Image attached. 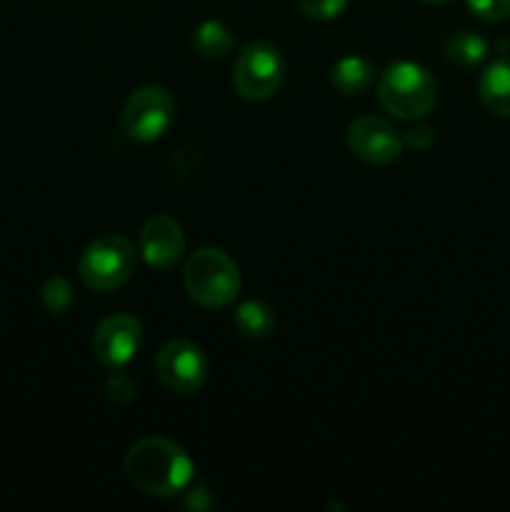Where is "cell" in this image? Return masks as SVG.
Here are the masks:
<instances>
[{
  "label": "cell",
  "instance_id": "6da1fadb",
  "mask_svg": "<svg viewBox=\"0 0 510 512\" xmlns=\"http://www.w3.org/2000/svg\"><path fill=\"white\" fill-rule=\"evenodd\" d=\"M130 483L153 498H173L193 483V460L180 445L165 438H143L125 455Z\"/></svg>",
  "mask_w": 510,
  "mask_h": 512
},
{
  "label": "cell",
  "instance_id": "7a4b0ae2",
  "mask_svg": "<svg viewBox=\"0 0 510 512\" xmlns=\"http://www.w3.org/2000/svg\"><path fill=\"white\" fill-rule=\"evenodd\" d=\"M438 98L435 78L418 63L400 60L385 68L378 83V100L400 120H418L430 113Z\"/></svg>",
  "mask_w": 510,
  "mask_h": 512
},
{
  "label": "cell",
  "instance_id": "3957f363",
  "mask_svg": "<svg viewBox=\"0 0 510 512\" xmlns=\"http://www.w3.org/2000/svg\"><path fill=\"white\" fill-rule=\"evenodd\" d=\"M183 285L190 298L203 308H225L240 293L238 265L223 250L203 248L185 263Z\"/></svg>",
  "mask_w": 510,
  "mask_h": 512
},
{
  "label": "cell",
  "instance_id": "277c9868",
  "mask_svg": "<svg viewBox=\"0 0 510 512\" xmlns=\"http://www.w3.org/2000/svg\"><path fill=\"white\" fill-rule=\"evenodd\" d=\"M135 263H138V255H135L133 243L128 238L103 235L83 250L78 270L88 288L108 293V290L120 288L133 278Z\"/></svg>",
  "mask_w": 510,
  "mask_h": 512
},
{
  "label": "cell",
  "instance_id": "5b68a950",
  "mask_svg": "<svg viewBox=\"0 0 510 512\" xmlns=\"http://www.w3.org/2000/svg\"><path fill=\"white\" fill-rule=\"evenodd\" d=\"M175 120V100L160 85H145L138 88L123 105L120 125L123 133L135 143H150L158 140Z\"/></svg>",
  "mask_w": 510,
  "mask_h": 512
},
{
  "label": "cell",
  "instance_id": "8992f818",
  "mask_svg": "<svg viewBox=\"0 0 510 512\" xmlns=\"http://www.w3.org/2000/svg\"><path fill=\"white\" fill-rule=\"evenodd\" d=\"M283 55L270 43H250L238 55L233 85L245 100H268L283 83Z\"/></svg>",
  "mask_w": 510,
  "mask_h": 512
},
{
  "label": "cell",
  "instance_id": "52a82bcc",
  "mask_svg": "<svg viewBox=\"0 0 510 512\" xmlns=\"http://www.w3.org/2000/svg\"><path fill=\"white\" fill-rule=\"evenodd\" d=\"M155 373L160 383L178 395L198 393L208 378V360L188 340H170L155 355Z\"/></svg>",
  "mask_w": 510,
  "mask_h": 512
},
{
  "label": "cell",
  "instance_id": "ba28073f",
  "mask_svg": "<svg viewBox=\"0 0 510 512\" xmlns=\"http://www.w3.org/2000/svg\"><path fill=\"white\" fill-rule=\"evenodd\" d=\"M143 343V328L130 315H110L95 328L93 355L100 365L110 370H120L138 355Z\"/></svg>",
  "mask_w": 510,
  "mask_h": 512
},
{
  "label": "cell",
  "instance_id": "9c48e42d",
  "mask_svg": "<svg viewBox=\"0 0 510 512\" xmlns=\"http://www.w3.org/2000/svg\"><path fill=\"white\" fill-rule=\"evenodd\" d=\"M403 135L378 115H365L350 123L348 148L355 158L370 165H388L403 153Z\"/></svg>",
  "mask_w": 510,
  "mask_h": 512
},
{
  "label": "cell",
  "instance_id": "30bf717a",
  "mask_svg": "<svg viewBox=\"0 0 510 512\" xmlns=\"http://www.w3.org/2000/svg\"><path fill=\"white\" fill-rule=\"evenodd\" d=\"M140 253L150 268H173L185 253L183 228L170 215H153L140 233Z\"/></svg>",
  "mask_w": 510,
  "mask_h": 512
},
{
  "label": "cell",
  "instance_id": "8fae6325",
  "mask_svg": "<svg viewBox=\"0 0 510 512\" xmlns=\"http://www.w3.org/2000/svg\"><path fill=\"white\" fill-rule=\"evenodd\" d=\"M478 95L490 113L510 118V58H498L480 73Z\"/></svg>",
  "mask_w": 510,
  "mask_h": 512
},
{
  "label": "cell",
  "instance_id": "7c38bea8",
  "mask_svg": "<svg viewBox=\"0 0 510 512\" xmlns=\"http://www.w3.org/2000/svg\"><path fill=\"white\" fill-rule=\"evenodd\" d=\"M443 53L448 58V63L470 70L488 58V40L480 38L473 30H458V33L448 35V40L443 45Z\"/></svg>",
  "mask_w": 510,
  "mask_h": 512
},
{
  "label": "cell",
  "instance_id": "4fadbf2b",
  "mask_svg": "<svg viewBox=\"0 0 510 512\" xmlns=\"http://www.w3.org/2000/svg\"><path fill=\"white\" fill-rule=\"evenodd\" d=\"M330 83L338 93L343 95H360L370 88L373 83V68L360 55H348V58L338 60L330 75Z\"/></svg>",
  "mask_w": 510,
  "mask_h": 512
},
{
  "label": "cell",
  "instance_id": "5bb4252c",
  "mask_svg": "<svg viewBox=\"0 0 510 512\" xmlns=\"http://www.w3.org/2000/svg\"><path fill=\"white\" fill-rule=\"evenodd\" d=\"M235 35L220 20H205L193 30V48L203 58H223L233 50Z\"/></svg>",
  "mask_w": 510,
  "mask_h": 512
},
{
  "label": "cell",
  "instance_id": "9a60e30c",
  "mask_svg": "<svg viewBox=\"0 0 510 512\" xmlns=\"http://www.w3.org/2000/svg\"><path fill=\"white\" fill-rule=\"evenodd\" d=\"M235 325L240 328V333L248 335V338H268L275 330V313L265 303L258 300H245L235 308Z\"/></svg>",
  "mask_w": 510,
  "mask_h": 512
},
{
  "label": "cell",
  "instance_id": "2e32d148",
  "mask_svg": "<svg viewBox=\"0 0 510 512\" xmlns=\"http://www.w3.org/2000/svg\"><path fill=\"white\" fill-rule=\"evenodd\" d=\"M40 295H43V305L53 315H63L65 310L73 305V290H70L68 280L58 278V275H55V278H50L48 283L43 285Z\"/></svg>",
  "mask_w": 510,
  "mask_h": 512
},
{
  "label": "cell",
  "instance_id": "e0dca14e",
  "mask_svg": "<svg viewBox=\"0 0 510 512\" xmlns=\"http://www.w3.org/2000/svg\"><path fill=\"white\" fill-rule=\"evenodd\" d=\"M300 13L315 20H333L345 10L348 0H295Z\"/></svg>",
  "mask_w": 510,
  "mask_h": 512
},
{
  "label": "cell",
  "instance_id": "ac0fdd59",
  "mask_svg": "<svg viewBox=\"0 0 510 512\" xmlns=\"http://www.w3.org/2000/svg\"><path fill=\"white\" fill-rule=\"evenodd\" d=\"M468 5L480 20H488V23L510 18V0H468Z\"/></svg>",
  "mask_w": 510,
  "mask_h": 512
},
{
  "label": "cell",
  "instance_id": "d6986e66",
  "mask_svg": "<svg viewBox=\"0 0 510 512\" xmlns=\"http://www.w3.org/2000/svg\"><path fill=\"white\" fill-rule=\"evenodd\" d=\"M403 143H408L415 150H428L435 143V128H430V125H415V128H410L403 135Z\"/></svg>",
  "mask_w": 510,
  "mask_h": 512
},
{
  "label": "cell",
  "instance_id": "ffe728a7",
  "mask_svg": "<svg viewBox=\"0 0 510 512\" xmlns=\"http://www.w3.org/2000/svg\"><path fill=\"white\" fill-rule=\"evenodd\" d=\"M108 390H110V398L118 400V403H120V398H123V395H120V393L128 395V400L133 398L135 385H133V380L125 378V375H115V378L108 383Z\"/></svg>",
  "mask_w": 510,
  "mask_h": 512
},
{
  "label": "cell",
  "instance_id": "44dd1931",
  "mask_svg": "<svg viewBox=\"0 0 510 512\" xmlns=\"http://www.w3.org/2000/svg\"><path fill=\"white\" fill-rule=\"evenodd\" d=\"M425 3H448V0H425Z\"/></svg>",
  "mask_w": 510,
  "mask_h": 512
}]
</instances>
